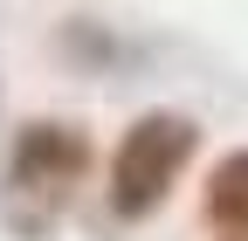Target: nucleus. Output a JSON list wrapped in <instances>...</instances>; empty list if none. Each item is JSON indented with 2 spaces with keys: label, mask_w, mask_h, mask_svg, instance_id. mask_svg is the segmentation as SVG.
<instances>
[{
  "label": "nucleus",
  "mask_w": 248,
  "mask_h": 241,
  "mask_svg": "<svg viewBox=\"0 0 248 241\" xmlns=\"http://www.w3.org/2000/svg\"><path fill=\"white\" fill-rule=\"evenodd\" d=\"M97 172V138L76 117H21L0 152V227L14 241H48Z\"/></svg>",
  "instance_id": "1"
},
{
  "label": "nucleus",
  "mask_w": 248,
  "mask_h": 241,
  "mask_svg": "<svg viewBox=\"0 0 248 241\" xmlns=\"http://www.w3.org/2000/svg\"><path fill=\"white\" fill-rule=\"evenodd\" d=\"M62 55H69L76 69H104V76H117V69L138 62V48L124 42L117 28L90 21V14H69V21H62Z\"/></svg>",
  "instance_id": "4"
},
{
  "label": "nucleus",
  "mask_w": 248,
  "mask_h": 241,
  "mask_svg": "<svg viewBox=\"0 0 248 241\" xmlns=\"http://www.w3.org/2000/svg\"><path fill=\"white\" fill-rule=\"evenodd\" d=\"M200 214L221 241H248V145L214 159L207 186H200Z\"/></svg>",
  "instance_id": "3"
},
{
  "label": "nucleus",
  "mask_w": 248,
  "mask_h": 241,
  "mask_svg": "<svg viewBox=\"0 0 248 241\" xmlns=\"http://www.w3.org/2000/svg\"><path fill=\"white\" fill-rule=\"evenodd\" d=\"M193 159H200V124L186 110H145V117H131L124 138L110 145V166H104L110 214L124 227H131V221H152L179 193V179H186Z\"/></svg>",
  "instance_id": "2"
}]
</instances>
